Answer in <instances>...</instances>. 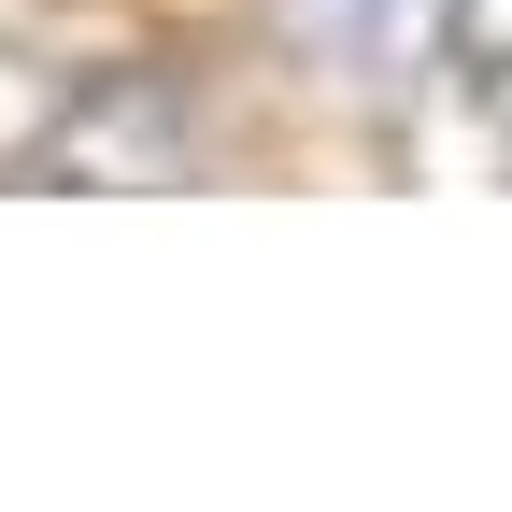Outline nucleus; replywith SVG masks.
I'll list each match as a JSON object with an SVG mask.
<instances>
[{"label": "nucleus", "mask_w": 512, "mask_h": 512, "mask_svg": "<svg viewBox=\"0 0 512 512\" xmlns=\"http://www.w3.org/2000/svg\"><path fill=\"white\" fill-rule=\"evenodd\" d=\"M441 100H456L484 143L512 157V0H456V43H441Z\"/></svg>", "instance_id": "obj_2"}, {"label": "nucleus", "mask_w": 512, "mask_h": 512, "mask_svg": "<svg viewBox=\"0 0 512 512\" xmlns=\"http://www.w3.org/2000/svg\"><path fill=\"white\" fill-rule=\"evenodd\" d=\"M299 43L328 57L356 100H427L441 43H456V0H299Z\"/></svg>", "instance_id": "obj_1"}]
</instances>
